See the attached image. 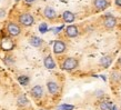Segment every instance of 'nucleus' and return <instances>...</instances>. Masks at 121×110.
I'll use <instances>...</instances> for the list:
<instances>
[{
    "label": "nucleus",
    "instance_id": "obj_12",
    "mask_svg": "<svg viewBox=\"0 0 121 110\" xmlns=\"http://www.w3.org/2000/svg\"><path fill=\"white\" fill-rule=\"evenodd\" d=\"M108 1L107 0H93V6L98 10H104L108 7Z\"/></svg>",
    "mask_w": 121,
    "mask_h": 110
},
{
    "label": "nucleus",
    "instance_id": "obj_8",
    "mask_svg": "<svg viewBox=\"0 0 121 110\" xmlns=\"http://www.w3.org/2000/svg\"><path fill=\"white\" fill-rule=\"evenodd\" d=\"M31 96H32L33 98H36V99H39L42 97L43 95V89L41 86H35L32 89H31V91H30Z\"/></svg>",
    "mask_w": 121,
    "mask_h": 110
},
{
    "label": "nucleus",
    "instance_id": "obj_19",
    "mask_svg": "<svg viewBox=\"0 0 121 110\" xmlns=\"http://www.w3.org/2000/svg\"><path fill=\"white\" fill-rule=\"evenodd\" d=\"M39 31H40L41 33H46L48 31V25L46 22H42L40 26H39Z\"/></svg>",
    "mask_w": 121,
    "mask_h": 110
},
{
    "label": "nucleus",
    "instance_id": "obj_4",
    "mask_svg": "<svg viewBox=\"0 0 121 110\" xmlns=\"http://www.w3.org/2000/svg\"><path fill=\"white\" fill-rule=\"evenodd\" d=\"M53 52L55 53H57V55H60V53H62V52L66 51V49H67V46L66 44L63 42V41L61 40H57L53 44Z\"/></svg>",
    "mask_w": 121,
    "mask_h": 110
},
{
    "label": "nucleus",
    "instance_id": "obj_27",
    "mask_svg": "<svg viewBox=\"0 0 121 110\" xmlns=\"http://www.w3.org/2000/svg\"><path fill=\"white\" fill-rule=\"evenodd\" d=\"M16 1H17V2H18V1H19V0H16Z\"/></svg>",
    "mask_w": 121,
    "mask_h": 110
},
{
    "label": "nucleus",
    "instance_id": "obj_2",
    "mask_svg": "<svg viewBox=\"0 0 121 110\" xmlns=\"http://www.w3.org/2000/svg\"><path fill=\"white\" fill-rule=\"evenodd\" d=\"M19 22L21 23L22 26H26V27H30L33 25L35 22V19L30 13H23L19 17Z\"/></svg>",
    "mask_w": 121,
    "mask_h": 110
},
{
    "label": "nucleus",
    "instance_id": "obj_20",
    "mask_svg": "<svg viewBox=\"0 0 121 110\" xmlns=\"http://www.w3.org/2000/svg\"><path fill=\"white\" fill-rule=\"evenodd\" d=\"M74 107L72 105H61L58 107V110H73Z\"/></svg>",
    "mask_w": 121,
    "mask_h": 110
},
{
    "label": "nucleus",
    "instance_id": "obj_7",
    "mask_svg": "<svg viewBox=\"0 0 121 110\" xmlns=\"http://www.w3.org/2000/svg\"><path fill=\"white\" fill-rule=\"evenodd\" d=\"M66 35L70 38H74L79 35V30H78V27L74 26V25H70L66 28Z\"/></svg>",
    "mask_w": 121,
    "mask_h": 110
},
{
    "label": "nucleus",
    "instance_id": "obj_23",
    "mask_svg": "<svg viewBox=\"0 0 121 110\" xmlns=\"http://www.w3.org/2000/svg\"><path fill=\"white\" fill-rule=\"evenodd\" d=\"M62 29H63V26L59 27V28H56V29H53V30H55V33H58L60 30H62Z\"/></svg>",
    "mask_w": 121,
    "mask_h": 110
},
{
    "label": "nucleus",
    "instance_id": "obj_16",
    "mask_svg": "<svg viewBox=\"0 0 121 110\" xmlns=\"http://www.w3.org/2000/svg\"><path fill=\"white\" fill-rule=\"evenodd\" d=\"M18 81H19V84H22V86H27V84H29V77L28 76H20L18 78Z\"/></svg>",
    "mask_w": 121,
    "mask_h": 110
},
{
    "label": "nucleus",
    "instance_id": "obj_3",
    "mask_svg": "<svg viewBox=\"0 0 121 110\" xmlns=\"http://www.w3.org/2000/svg\"><path fill=\"white\" fill-rule=\"evenodd\" d=\"M7 31H8V33H9L10 36L16 37V36H18V35H20L21 29H20V27H19L17 23L10 22V23L8 25V27H7Z\"/></svg>",
    "mask_w": 121,
    "mask_h": 110
},
{
    "label": "nucleus",
    "instance_id": "obj_26",
    "mask_svg": "<svg viewBox=\"0 0 121 110\" xmlns=\"http://www.w3.org/2000/svg\"><path fill=\"white\" fill-rule=\"evenodd\" d=\"M111 110H119V109H118V107H117V106H112Z\"/></svg>",
    "mask_w": 121,
    "mask_h": 110
},
{
    "label": "nucleus",
    "instance_id": "obj_24",
    "mask_svg": "<svg viewBox=\"0 0 121 110\" xmlns=\"http://www.w3.org/2000/svg\"><path fill=\"white\" fill-rule=\"evenodd\" d=\"M114 2H116V4H117V6L121 7V0H114Z\"/></svg>",
    "mask_w": 121,
    "mask_h": 110
},
{
    "label": "nucleus",
    "instance_id": "obj_6",
    "mask_svg": "<svg viewBox=\"0 0 121 110\" xmlns=\"http://www.w3.org/2000/svg\"><path fill=\"white\" fill-rule=\"evenodd\" d=\"M15 47V44L13 41L9 39V38H4L2 41H1V48L2 50H6V51H9V50H12Z\"/></svg>",
    "mask_w": 121,
    "mask_h": 110
},
{
    "label": "nucleus",
    "instance_id": "obj_15",
    "mask_svg": "<svg viewBox=\"0 0 121 110\" xmlns=\"http://www.w3.org/2000/svg\"><path fill=\"white\" fill-rule=\"evenodd\" d=\"M111 62H112V58L109 57V56L102 57L100 59V65H102V67H104V68H108L111 65Z\"/></svg>",
    "mask_w": 121,
    "mask_h": 110
},
{
    "label": "nucleus",
    "instance_id": "obj_22",
    "mask_svg": "<svg viewBox=\"0 0 121 110\" xmlns=\"http://www.w3.org/2000/svg\"><path fill=\"white\" fill-rule=\"evenodd\" d=\"M12 57H6L4 58V62L7 63V65H11V63H13V60H12Z\"/></svg>",
    "mask_w": 121,
    "mask_h": 110
},
{
    "label": "nucleus",
    "instance_id": "obj_17",
    "mask_svg": "<svg viewBox=\"0 0 121 110\" xmlns=\"http://www.w3.org/2000/svg\"><path fill=\"white\" fill-rule=\"evenodd\" d=\"M112 108V103L110 101H104L100 105V109L101 110H111Z\"/></svg>",
    "mask_w": 121,
    "mask_h": 110
},
{
    "label": "nucleus",
    "instance_id": "obj_13",
    "mask_svg": "<svg viewBox=\"0 0 121 110\" xmlns=\"http://www.w3.org/2000/svg\"><path fill=\"white\" fill-rule=\"evenodd\" d=\"M62 19L65 22H73L76 19V16L71 11H65L62 13Z\"/></svg>",
    "mask_w": 121,
    "mask_h": 110
},
{
    "label": "nucleus",
    "instance_id": "obj_25",
    "mask_svg": "<svg viewBox=\"0 0 121 110\" xmlns=\"http://www.w3.org/2000/svg\"><path fill=\"white\" fill-rule=\"evenodd\" d=\"M25 1H26L27 4H31V2H33L35 0H25Z\"/></svg>",
    "mask_w": 121,
    "mask_h": 110
},
{
    "label": "nucleus",
    "instance_id": "obj_14",
    "mask_svg": "<svg viewBox=\"0 0 121 110\" xmlns=\"http://www.w3.org/2000/svg\"><path fill=\"white\" fill-rule=\"evenodd\" d=\"M29 44L33 47H40L42 44V39H40L39 37H31L29 39Z\"/></svg>",
    "mask_w": 121,
    "mask_h": 110
},
{
    "label": "nucleus",
    "instance_id": "obj_18",
    "mask_svg": "<svg viewBox=\"0 0 121 110\" xmlns=\"http://www.w3.org/2000/svg\"><path fill=\"white\" fill-rule=\"evenodd\" d=\"M27 103H28V100H27V98H26V96L25 95L20 96V97L18 98V105L19 106H26Z\"/></svg>",
    "mask_w": 121,
    "mask_h": 110
},
{
    "label": "nucleus",
    "instance_id": "obj_11",
    "mask_svg": "<svg viewBox=\"0 0 121 110\" xmlns=\"http://www.w3.org/2000/svg\"><path fill=\"white\" fill-rule=\"evenodd\" d=\"M43 15H44V17L47 19H53V18H56V16H57V13H56V10L53 9V8H51V7H46L44 8V10H43Z\"/></svg>",
    "mask_w": 121,
    "mask_h": 110
},
{
    "label": "nucleus",
    "instance_id": "obj_1",
    "mask_svg": "<svg viewBox=\"0 0 121 110\" xmlns=\"http://www.w3.org/2000/svg\"><path fill=\"white\" fill-rule=\"evenodd\" d=\"M79 65L78 62V60L76 58H72V57H70V58H67L65 61L62 62L61 65V68L63 70H67V71H70V70H73L76 69Z\"/></svg>",
    "mask_w": 121,
    "mask_h": 110
},
{
    "label": "nucleus",
    "instance_id": "obj_21",
    "mask_svg": "<svg viewBox=\"0 0 121 110\" xmlns=\"http://www.w3.org/2000/svg\"><path fill=\"white\" fill-rule=\"evenodd\" d=\"M112 78H113L116 81H119L121 79V75L118 72H113V75H112Z\"/></svg>",
    "mask_w": 121,
    "mask_h": 110
},
{
    "label": "nucleus",
    "instance_id": "obj_9",
    "mask_svg": "<svg viewBox=\"0 0 121 110\" xmlns=\"http://www.w3.org/2000/svg\"><path fill=\"white\" fill-rule=\"evenodd\" d=\"M47 88L51 95H57L59 91V86L57 82H55V81H48Z\"/></svg>",
    "mask_w": 121,
    "mask_h": 110
},
{
    "label": "nucleus",
    "instance_id": "obj_10",
    "mask_svg": "<svg viewBox=\"0 0 121 110\" xmlns=\"http://www.w3.org/2000/svg\"><path fill=\"white\" fill-rule=\"evenodd\" d=\"M43 65H44V67H46L47 69H53V68H56V62H55V60H53V58H52L50 55L47 56V57L44 58Z\"/></svg>",
    "mask_w": 121,
    "mask_h": 110
},
{
    "label": "nucleus",
    "instance_id": "obj_5",
    "mask_svg": "<svg viewBox=\"0 0 121 110\" xmlns=\"http://www.w3.org/2000/svg\"><path fill=\"white\" fill-rule=\"evenodd\" d=\"M103 25H104V27L107 29H112L117 25V20L112 16H107L104 18V20H103Z\"/></svg>",
    "mask_w": 121,
    "mask_h": 110
}]
</instances>
